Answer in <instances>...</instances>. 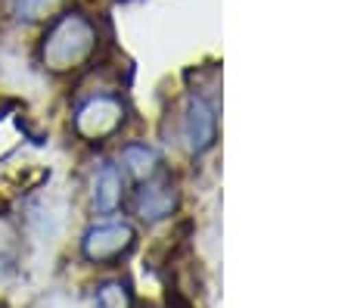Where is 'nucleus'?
Listing matches in <instances>:
<instances>
[{"label": "nucleus", "instance_id": "6e6552de", "mask_svg": "<svg viewBox=\"0 0 351 308\" xmlns=\"http://www.w3.org/2000/svg\"><path fill=\"white\" fill-rule=\"evenodd\" d=\"M97 302H99V308H128L131 305V299H128L121 283H106V287L99 289Z\"/></svg>", "mask_w": 351, "mask_h": 308}, {"label": "nucleus", "instance_id": "7ed1b4c3", "mask_svg": "<svg viewBox=\"0 0 351 308\" xmlns=\"http://www.w3.org/2000/svg\"><path fill=\"white\" fill-rule=\"evenodd\" d=\"M131 246H134V228L125 222L97 224L84 237V255L90 261H112L119 255H125Z\"/></svg>", "mask_w": 351, "mask_h": 308}, {"label": "nucleus", "instance_id": "1a4fd4ad", "mask_svg": "<svg viewBox=\"0 0 351 308\" xmlns=\"http://www.w3.org/2000/svg\"><path fill=\"white\" fill-rule=\"evenodd\" d=\"M16 7H19V13L25 19H44L56 7V0H16Z\"/></svg>", "mask_w": 351, "mask_h": 308}, {"label": "nucleus", "instance_id": "39448f33", "mask_svg": "<svg viewBox=\"0 0 351 308\" xmlns=\"http://www.w3.org/2000/svg\"><path fill=\"white\" fill-rule=\"evenodd\" d=\"M174 206V190L168 187L165 181L159 184H146L143 190H140L137 196V212L143 215V218H149V222H156V218H162V215H168Z\"/></svg>", "mask_w": 351, "mask_h": 308}, {"label": "nucleus", "instance_id": "f257e3e1", "mask_svg": "<svg viewBox=\"0 0 351 308\" xmlns=\"http://www.w3.org/2000/svg\"><path fill=\"white\" fill-rule=\"evenodd\" d=\"M93 44H97V32L90 22L81 16H66L44 38L40 60L50 72H72L93 54Z\"/></svg>", "mask_w": 351, "mask_h": 308}, {"label": "nucleus", "instance_id": "20e7f679", "mask_svg": "<svg viewBox=\"0 0 351 308\" xmlns=\"http://www.w3.org/2000/svg\"><path fill=\"white\" fill-rule=\"evenodd\" d=\"M215 134V115L202 100H190V109L184 115V137L193 150H202L212 143Z\"/></svg>", "mask_w": 351, "mask_h": 308}, {"label": "nucleus", "instance_id": "f03ea898", "mask_svg": "<svg viewBox=\"0 0 351 308\" xmlns=\"http://www.w3.org/2000/svg\"><path fill=\"white\" fill-rule=\"evenodd\" d=\"M121 121H125V106L115 97H93L75 115V131L87 141H103L119 131Z\"/></svg>", "mask_w": 351, "mask_h": 308}, {"label": "nucleus", "instance_id": "0eeeda50", "mask_svg": "<svg viewBox=\"0 0 351 308\" xmlns=\"http://www.w3.org/2000/svg\"><path fill=\"white\" fill-rule=\"evenodd\" d=\"M121 162H125V171L134 174L137 181H149L159 168V156L143 143H131V147L121 150Z\"/></svg>", "mask_w": 351, "mask_h": 308}, {"label": "nucleus", "instance_id": "423d86ee", "mask_svg": "<svg viewBox=\"0 0 351 308\" xmlns=\"http://www.w3.org/2000/svg\"><path fill=\"white\" fill-rule=\"evenodd\" d=\"M93 202L99 212H112L121 202V174L115 165H103L93 181Z\"/></svg>", "mask_w": 351, "mask_h": 308}]
</instances>
